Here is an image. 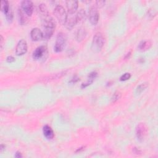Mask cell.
Instances as JSON below:
<instances>
[{"label": "cell", "mask_w": 158, "mask_h": 158, "mask_svg": "<svg viewBox=\"0 0 158 158\" xmlns=\"http://www.w3.org/2000/svg\"><path fill=\"white\" fill-rule=\"evenodd\" d=\"M15 157H22V154H21V152H17L16 153Z\"/></svg>", "instance_id": "30"}, {"label": "cell", "mask_w": 158, "mask_h": 158, "mask_svg": "<svg viewBox=\"0 0 158 158\" xmlns=\"http://www.w3.org/2000/svg\"><path fill=\"white\" fill-rule=\"evenodd\" d=\"M21 9L28 17H30L33 11V4L29 0H25L21 3Z\"/></svg>", "instance_id": "7"}, {"label": "cell", "mask_w": 158, "mask_h": 158, "mask_svg": "<svg viewBox=\"0 0 158 158\" xmlns=\"http://www.w3.org/2000/svg\"><path fill=\"white\" fill-rule=\"evenodd\" d=\"M11 7L9 6V2L8 1H2L1 4V9L5 14L7 13L8 11L9 10Z\"/></svg>", "instance_id": "21"}, {"label": "cell", "mask_w": 158, "mask_h": 158, "mask_svg": "<svg viewBox=\"0 0 158 158\" xmlns=\"http://www.w3.org/2000/svg\"><path fill=\"white\" fill-rule=\"evenodd\" d=\"M5 15H6V17L7 21L9 22H11L13 21V13L12 9L10 8L9 10L8 11V13L5 14Z\"/></svg>", "instance_id": "23"}, {"label": "cell", "mask_w": 158, "mask_h": 158, "mask_svg": "<svg viewBox=\"0 0 158 158\" xmlns=\"http://www.w3.org/2000/svg\"><path fill=\"white\" fill-rule=\"evenodd\" d=\"M148 87V84L147 82L145 83H143L141 84H140V85H138L136 89V93L138 95H140V93H141L147 87Z\"/></svg>", "instance_id": "22"}, {"label": "cell", "mask_w": 158, "mask_h": 158, "mask_svg": "<svg viewBox=\"0 0 158 158\" xmlns=\"http://www.w3.org/2000/svg\"><path fill=\"white\" fill-rule=\"evenodd\" d=\"M48 54L47 48L46 46H41L38 47L33 53V58L35 60H40L43 59Z\"/></svg>", "instance_id": "6"}, {"label": "cell", "mask_w": 158, "mask_h": 158, "mask_svg": "<svg viewBox=\"0 0 158 158\" xmlns=\"http://www.w3.org/2000/svg\"><path fill=\"white\" fill-rule=\"evenodd\" d=\"M130 77H131V74L130 73H126L121 77L120 81H126L129 80Z\"/></svg>", "instance_id": "25"}, {"label": "cell", "mask_w": 158, "mask_h": 158, "mask_svg": "<svg viewBox=\"0 0 158 158\" xmlns=\"http://www.w3.org/2000/svg\"><path fill=\"white\" fill-rule=\"evenodd\" d=\"M67 41V36L65 33L60 32L58 34L55 46V50L57 53L61 52L65 48Z\"/></svg>", "instance_id": "3"}, {"label": "cell", "mask_w": 158, "mask_h": 158, "mask_svg": "<svg viewBox=\"0 0 158 158\" xmlns=\"http://www.w3.org/2000/svg\"><path fill=\"white\" fill-rule=\"evenodd\" d=\"M69 17L67 15V20H66V22L65 23V25L66 27V28L69 30H70L72 29L74 26L77 23V17H76V16H73V14H69Z\"/></svg>", "instance_id": "12"}, {"label": "cell", "mask_w": 158, "mask_h": 158, "mask_svg": "<svg viewBox=\"0 0 158 158\" xmlns=\"http://www.w3.org/2000/svg\"><path fill=\"white\" fill-rule=\"evenodd\" d=\"M89 18L90 22L92 25H96L98 24L100 18V15L98 9L96 7L93 6L90 8L89 11Z\"/></svg>", "instance_id": "9"}, {"label": "cell", "mask_w": 158, "mask_h": 158, "mask_svg": "<svg viewBox=\"0 0 158 158\" xmlns=\"http://www.w3.org/2000/svg\"><path fill=\"white\" fill-rule=\"evenodd\" d=\"M66 6L68 10V13L73 14H74L78 7V2L77 1H67L66 2Z\"/></svg>", "instance_id": "13"}, {"label": "cell", "mask_w": 158, "mask_h": 158, "mask_svg": "<svg viewBox=\"0 0 158 158\" xmlns=\"http://www.w3.org/2000/svg\"><path fill=\"white\" fill-rule=\"evenodd\" d=\"M121 97V93L118 92H116L112 96V98H111V101L112 103H115L117 101H118L119 100Z\"/></svg>", "instance_id": "24"}, {"label": "cell", "mask_w": 158, "mask_h": 158, "mask_svg": "<svg viewBox=\"0 0 158 158\" xmlns=\"http://www.w3.org/2000/svg\"><path fill=\"white\" fill-rule=\"evenodd\" d=\"M19 12V21L21 25H24L28 23L29 21V17L24 12V11L21 8L18 11Z\"/></svg>", "instance_id": "16"}, {"label": "cell", "mask_w": 158, "mask_h": 158, "mask_svg": "<svg viewBox=\"0 0 158 158\" xmlns=\"http://www.w3.org/2000/svg\"><path fill=\"white\" fill-rule=\"evenodd\" d=\"M105 2L104 1H98L96 2V6L98 8H102L103 6H104L105 5Z\"/></svg>", "instance_id": "26"}, {"label": "cell", "mask_w": 158, "mask_h": 158, "mask_svg": "<svg viewBox=\"0 0 158 158\" xmlns=\"http://www.w3.org/2000/svg\"><path fill=\"white\" fill-rule=\"evenodd\" d=\"M96 76H97V73L96 72H93L90 73L88 75V81L86 83L82 84V88H85L86 87H87V86L90 85L91 84H92L95 80V78L96 77Z\"/></svg>", "instance_id": "18"}, {"label": "cell", "mask_w": 158, "mask_h": 158, "mask_svg": "<svg viewBox=\"0 0 158 158\" xmlns=\"http://www.w3.org/2000/svg\"><path fill=\"white\" fill-rule=\"evenodd\" d=\"M43 135L48 140H51L55 137V134L53 129L48 126H45L43 129Z\"/></svg>", "instance_id": "14"}, {"label": "cell", "mask_w": 158, "mask_h": 158, "mask_svg": "<svg viewBox=\"0 0 158 158\" xmlns=\"http://www.w3.org/2000/svg\"><path fill=\"white\" fill-rule=\"evenodd\" d=\"M42 20L43 25L44 27V31L43 32V39L48 40L52 36L55 32L56 23L54 19L51 17L50 15L42 17Z\"/></svg>", "instance_id": "1"}, {"label": "cell", "mask_w": 158, "mask_h": 158, "mask_svg": "<svg viewBox=\"0 0 158 158\" xmlns=\"http://www.w3.org/2000/svg\"><path fill=\"white\" fill-rule=\"evenodd\" d=\"M39 11L40 13V14L42 17H44L50 15L48 10V8L45 4L42 3L39 5Z\"/></svg>", "instance_id": "19"}, {"label": "cell", "mask_w": 158, "mask_h": 158, "mask_svg": "<svg viewBox=\"0 0 158 158\" xmlns=\"http://www.w3.org/2000/svg\"><path fill=\"white\" fill-rule=\"evenodd\" d=\"M6 61L8 62H9V63H11L13 62H14L15 61V58L11 56H8L6 59Z\"/></svg>", "instance_id": "27"}, {"label": "cell", "mask_w": 158, "mask_h": 158, "mask_svg": "<svg viewBox=\"0 0 158 158\" xmlns=\"http://www.w3.org/2000/svg\"><path fill=\"white\" fill-rule=\"evenodd\" d=\"M66 73V71H63V72H59L57 73L51 74L50 75L45 77L43 78H41V81L44 82H51L53 81L58 80V79H59L62 76L65 75Z\"/></svg>", "instance_id": "11"}, {"label": "cell", "mask_w": 158, "mask_h": 158, "mask_svg": "<svg viewBox=\"0 0 158 158\" xmlns=\"http://www.w3.org/2000/svg\"><path fill=\"white\" fill-rule=\"evenodd\" d=\"M54 14L59 23L61 24L64 25L67 17V14L65 9L62 6L58 5L55 8Z\"/></svg>", "instance_id": "4"}, {"label": "cell", "mask_w": 158, "mask_h": 158, "mask_svg": "<svg viewBox=\"0 0 158 158\" xmlns=\"http://www.w3.org/2000/svg\"><path fill=\"white\" fill-rule=\"evenodd\" d=\"M87 36V32L84 28H78L76 33V39L79 42H82Z\"/></svg>", "instance_id": "15"}, {"label": "cell", "mask_w": 158, "mask_h": 158, "mask_svg": "<svg viewBox=\"0 0 158 158\" xmlns=\"http://www.w3.org/2000/svg\"><path fill=\"white\" fill-rule=\"evenodd\" d=\"M27 51V42L24 39L21 40L18 42L16 48V53L17 56H22L25 55Z\"/></svg>", "instance_id": "8"}, {"label": "cell", "mask_w": 158, "mask_h": 158, "mask_svg": "<svg viewBox=\"0 0 158 158\" xmlns=\"http://www.w3.org/2000/svg\"><path fill=\"white\" fill-rule=\"evenodd\" d=\"M151 42L150 41L145 40L140 42V43L138 45V49L141 51H145L149 50L151 48Z\"/></svg>", "instance_id": "17"}, {"label": "cell", "mask_w": 158, "mask_h": 158, "mask_svg": "<svg viewBox=\"0 0 158 158\" xmlns=\"http://www.w3.org/2000/svg\"><path fill=\"white\" fill-rule=\"evenodd\" d=\"M0 38H1V39H0V46H1V48L2 49L3 48V37L2 35L0 36Z\"/></svg>", "instance_id": "28"}, {"label": "cell", "mask_w": 158, "mask_h": 158, "mask_svg": "<svg viewBox=\"0 0 158 158\" xmlns=\"http://www.w3.org/2000/svg\"><path fill=\"white\" fill-rule=\"evenodd\" d=\"M105 42V38L101 33H97L93 37L92 42V49L99 51L103 47Z\"/></svg>", "instance_id": "2"}, {"label": "cell", "mask_w": 158, "mask_h": 158, "mask_svg": "<svg viewBox=\"0 0 158 158\" xmlns=\"http://www.w3.org/2000/svg\"><path fill=\"white\" fill-rule=\"evenodd\" d=\"M30 36L33 41L37 42L43 38V32L38 28H34L30 32Z\"/></svg>", "instance_id": "10"}, {"label": "cell", "mask_w": 158, "mask_h": 158, "mask_svg": "<svg viewBox=\"0 0 158 158\" xmlns=\"http://www.w3.org/2000/svg\"><path fill=\"white\" fill-rule=\"evenodd\" d=\"M5 149V146L4 145H1V146H0V152H2Z\"/></svg>", "instance_id": "29"}, {"label": "cell", "mask_w": 158, "mask_h": 158, "mask_svg": "<svg viewBox=\"0 0 158 158\" xmlns=\"http://www.w3.org/2000/svg\"><path fill=\"white\" fill-rule=\"evenodd\" d=\"M77 22H82L86 19V13L84 9H81L76 15Z\"/></svg>", "instance_id": "20"}, {"label": "cell", "mask_w": 158, "mask_h": 158, "mask_svg": "<svg viewBox=\"0 0 158 158\" xmlns=\"http://www.w3.org/2000/svg\"><path fill=\"white\" fill-rule=\"evenodd\" d=\"M148 133V128L143 123H140L136 128V135L137 138L142 141Z\"/></svg>", "instance_id": "5"}]
</instances>
